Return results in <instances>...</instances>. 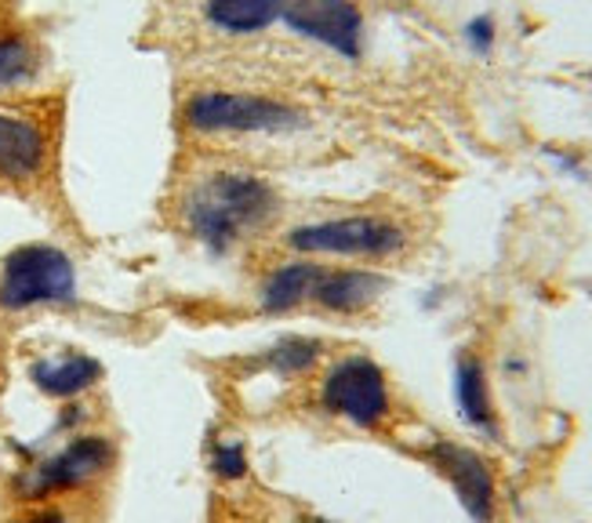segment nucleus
I'll use <instances>...</instances> for the list:
<instances>
[{"label": "nucleus", "mask_w": 592, "mask_h": 523, "mask_svg": "<svg viewBox=\"0 0 592 523\" xmlns=\"http://www.w3.org/2000/svg\"><path fill=\"white\" fill-rule=\"evenodd\" d=\"M276 212V193L266 178L247 172H215L201 178L182 204L186 229L207 255H226L247 233L262 229Z\"/></svg>", "instance_id": "1"}, {"label": "nucleus", "mask_w": 592, "mask_h": 523, "mask_svg": "<svg viewBox=\"0 0 592 523\" xmlns=\"http://www.w3.org/2000/svg\"><path fill=\"white\" fill-rule=\"evenodd\" d=\"M302 523H331V520H324V516H302Z\"/></svg>", "instance_id": "20"}, {"label": "nucleus", "mask_w": 592, "mask_h": 523, "mask_svg": "<svg viewBox=\"0 0 592 523\" xmlns=\"http://www.w3.org/2000/svg\"><path fill=\"white\" fill-rule=\"evenodd\" d=\"M76 295V269L65 252L51 244H22L0 262V309L19 312L33 306L70 302Z\"/></svg>", "instance_id": "2"}, {"label": "nucleus", "mask_w": 592, "mask_h": 523, "mask_svg": "<svg viewBox=\"0 0 592 523\" xmlns=\"http://www.w3.org/2000/svg\"><path fill=\"white\" fill-rule=\"evenodd\" d=\"M55 153V121L30 102H0V186H30Z\"/></svg>", "instance_id": "4"}, {"label": "nucleus", "mask_w": 592, "mask_h": 523, "mask_svg": "<svg viewBox=\"0 0 592 523\" xmlns=\"http://www.w3.org/2000/svg\"><path fill=\"white\" fill-rule=\"evenodd\" d=\"M324 408L360 429H378L389 414V386L375 360L346 357L324 378Z\"/></svg>", "instance_id": "6"}, {"label": "nucleus", "mask_w": 592, "mask_h": 523, "mask_svg": "<svg viewBox=\"0 0 592 523\" xmlns=\"http://www.w3.org/2000/svg\"><path fill=\"white\" fill-rule=\"evenodd\" d=\"M320 360V342L317 338H284V342H276L266 357V368L280 378H295V375H306L313 371V363Z\"/></svg>", "instance_id": "16"}, {"label": "nucleus", "mask_w": 592, "mask_h": 523, "mask_svg": "<svg viewBox=\"0 0 592 523\" xmlns=\"http://www.w3.org/2000/svg\"><path fill=\"white\" fill-rule=\"evenodd\" d=\"M110 462H113L110 440L81 437V440L65 443L59 454L44 458L41 465H33L30 473L22 476L19 491H22V499H44V494H55V491H73V488H81V483L95 480Z\"/></svg>", "instance_id": "8"}, {"label": "nucleus", "mask_w": 592, "mask_h": 523, "mask_svg": "<svg viewBox=\"0 0 592 523\" xmlns=\"http://www.w3.org/2000/svg\"><path fill=\"white\" fill-rule=\"evenodd\" d=\"M404 229L389 218L349 215L295 226L287 233V244L302 255H357V258H386L404 247Z\"/></svg>", "instance_id": "5"}, {"label": "nucleus", "mask_w": 592, "mask_h": 523, "mask_svg": "<svg viewBox=\"0 0 592 523\" xmlns=\"http://www.w3.org/2000/svg\"><path fill=\"white\" fill-rule=\"evenodd\" d=\"M37 70H41V51L22 33L0 37V91L30 84Z\"/></svg>", "instance_id": "15"}, {"label": "nucleus", "mask_w": 592, "mask_h": 523, "mask_svg": "<svg viewBox=\"0 0 592 523\" xmlns=\"http://www.w3.org/2000/svg\"><path fill=\"white\" fill-rule=\"evenodd\" d=\"M280 19L306 41L331 48L341 59H360L364 11L353 0H280Z\"/></svg>", "instance_id": "7"}, {"label": "nucleus", "mask_w": 592, "mask_h": 523, "mask_svg": "<svg viewBox=\"0 0 592 523\" xmlns=\"http://www.w3.org/2000/svg\"><path fill=\"white\" fill-rule=\"evenodd\" d=\"M33 386L48 392V397L55 400H70L76 392L91 389L102 378V363L95 357H84V352H70V357L62 360H41L33 363Z\"/></svg>", "instance_id": "11"}, {"label": "nucleus", "mask_w": 592, "mask_h": 523, "mask_svg": "<svg viewBox=\"0 0 592 523\" xmlns=\"http://www.w3.org/2000/svg\"><path fill=\"white\" fill-rule=\"evenodd\" d=\"M204 16L229 37H252L280 19V0H204Z\"/></svg>", "instance_id": "13"}, {"label": "nucleus", "mask_w": 592, "mask_h": 523, "mask_svg": "<svg viewBox=\"0 0 592 523\" xmlns=\"http://www.w3.org/2000/svg\"><path fill=\"white\" fill-rule=\"evenodd\" d=\"M212 473L218 480H241L247 473V451L244 443L236 440H222L212 448Z\"/></svg>", "instance_id": "17"}, {"label": "nucleus", "mask_w": 592, "mask_h": 523, "mask_svg": "<svg viewBox=\"0 0 592 523\" xmlns=\"http://www.w3.org/2000/svg\"><path fill=\"white\" fill-rule=\"evenodd\" d=\"M381 291H386V277H378V273L338 269V273H324L313 298L331 312H360L371 306Z\"/></svg>", "instance_id": "10"}, {"label": "nucleus", "mask_w": 592, "mask_h": 523, "mask_svg": "<svg viewBox=\"0 0 592 523\" xmlns=\"http://www.w3.org/2000/svg\"><path fill=\"white\" fill-rule=\"evenodd\" d=\"M455 397H458V411L462 418L480 429V433H498L494 425V408H491V389H487V371L477 357H462L455 371Z\"/></svg>", "instance_id": "14"}, {"label": "nucleus", "mask_w": 592, "mask_h": 523, "mask_svg": "<svg viewBox=\"0 0 592 523\" xmlns=\"http://www.w3.org/2000/svg\"><path fill=\"white\" fill-rule=\"evenodd\" d=\"M186 124L204 135H262V131H295L306 113L280 99L252 91H201L186 102Z\"/></svg>", "instance_id": "3"}, {"label": "nucleus", "mask_w": 592, "mask_h": 523, "mask_svg": "<svg viewBox=\"0 0 592 523\" xmlns=\"http://www.w3.org/2000/svg\"><path fill=\"white\" fill-rule=\"evenodd\" d=\"M30 523H65V520L59 513H41V516H33Z\"/></svg>", "instance_id": "19"}, {"label": "nucleus", "mask_w": 592, "mask_h": 523, "mask_svg": "<svg viewBox=\"0 0 592 523\" xmlns=\"http://www.w3.org/2000/svg\"><path fill=\"white\" fill-rule=\"evenodd\" d=\"M327 269H320L317 262H292V266H280L269 273V280L262 284L258 302L266 312H287L302 306L306 298H313L317 284Z\"/></svg>", "instance_id": "12"}, {"label": "nucleus", "mask_w": 592, "mask_h": 523, "mask_svg": "<svg viewBox=\"0 0 592 523\" xmlns=\"http://www.w3.org/2000/svg\"><path fill=\"white\" fill-rule=\"evenodd\" d=\"M466 41L477 55H487L494 48V19L491 16H477L466 22Z\"/></svg>", "instance_id": "18"}, {"label": "nucleus", "mask_w": 592, "mask_h": 523, "mask_svg": "<svg viewBox=\"0 0 592 523\" xmlns=\"http://www.w3.org/2000/svg\"><path fill=\"white\" fill-rule=\"evenodd\" d=\"M429 462L447 483H451L458 502H462V509L472 520L477 523L494 520V476H491V465H487L477 451H469L462 443H451V440H437L429 448Z\"/></svg>", "instance_id": "9"}]
</instances>
